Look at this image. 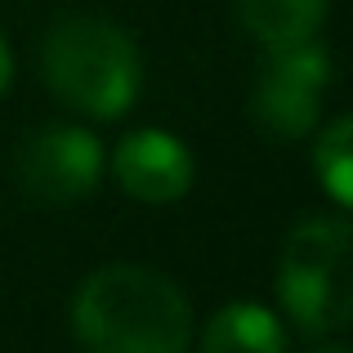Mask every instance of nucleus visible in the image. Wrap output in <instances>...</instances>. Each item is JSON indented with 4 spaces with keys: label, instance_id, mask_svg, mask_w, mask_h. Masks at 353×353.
Segmentation results:
<instances>
[{
    "label": "nucleus",
    "instance_id": "f257e3e1",
    "mask_svg": "<svg viewBox=\"0 0 353 353\" xmlns=\"http://www.w3.org/2000/svg\"><path fill=\"white\" fill-rule=\"evenodd\" d=\"M72 327L85 353H188L192 309L157 268L108 264L81 282Z\"/></svg>",
    "mask_w": 353,
    "mask_h": 353
},
{
    "label": "nucleus",
    "instance_id": "f03ea898",
    "mask_svg": "<svg viewBox=\"0 0 353 353\" xmlns=\"http://www.w3.org/2000/svg\"><path fill=\"white\" fill-rule=\"evenodd\" d=\"M45 77L54 94L77 112L112 121L130 112L139 94V50L121 27L103 18H63L45 36Z\"/></svg>",
    "mask_w": 353,
    "mask_h": 353
},
{
    "label": "nucleus",
    "instance_id": "7ed1b4c3",
    "mask_svg": "<svg viewBox=\"0 0 353 353\" xmlns=\"http://www.w3.org/2000/svg\"><path fill=\"white\" fill-rule=\"evenodd\" d=\"M349 246L353 233L345 219H304L282 246L277 300L309 336H327L349 322Z\"/></svg>",
    "mask_w": 353,
    "mask_h": 353
},
{
    "label": "nucleus",
    "instance_id": "20e7f679",
    "mask_svg": "<svg viewBox=\"0 0 353 353\" xmlns=\"http://www.w3.org/2000/svg\"><path fill=\"white\" fill-rule=\"evenodd\" d=\"M327 85H331V54L318 41L282 45V50H273L268 68L259 72L255 99H250L255 121L273 139L309 134L318 125V108Z\"/></svg>",
    "mask_w": 353,
    "mask_h": 353
},
{
    "label": "nucleus",
    "instance_id": "39448f33",
    "mask_svg": "<svg viewBox=\"0 0 353 353\" xmlns=\"http://www.w3.org/2000/svg\"><path fill=\"white\" fill-rule=\"evenodd\" d=\"M103 174V148L81 125H45L18 152V179L45 206L81 201Z\"/></svg>",
    "mask_w": 353,
    "mask_h": 353
},
{
    "label": "nucleus",
    "instance_id": "423d86ee",
    "mask_svg": "<svg viewBox=\"0 0 353 353\" xmlns=\"http://www.w3.org/2000/svg\"><path fill=\"white\" fill-rule=\"evenodd\" d=\"M112 170L134 201L165 206L192 188V152L165 130H134L117 143Z\"/></svg>",
    "mask_w": 353,
    "mask_h": 353
},
{
    "label": "nucleus",
    "instance_id": "0eeeda50",
    "mask_svg": "<svg viewBox=\"0 0 353 353\" xmlns=\"http://www.w3.org/2000/svg\"><path fill=\"white\" fill-rule=\"evenodd\" d=\"M201 353H286V331L273 309L233 300L210 318Z\"/></svg>",
    "mask_w": 353,
    "mask_h": 353
},
{
    "label": "nucleus",
    "instance_id": "6e6552de",
    "mask_svg": "<svg viewBox=\"0 0 353 353\" xmlns=\"http://www.w3.org/2000/svg\"><path fill=\"white\" fill-rule=\"evenodd\" d=\"M246 32L268 50L313 41L327 18V0H237Z\"/></svg>",
    "mask_w": 353,
    "mask_h": 353
},
{
    "label": "nucleus",
    "instance_id": "1a4fd4ad",
    "mask_svg": "<svg viewBox=\"0 0 353 353\" xmlns=\"http://www.w3.org/2000/svg\"><path fill=\"white\" fill-rule=\"evenodd\" d=\"M313 165H318V179H322V188L331 192V201H336V206H349L353 201V121L349 117L331 121L318 134Z\"/></svg>",
    "mask_w": 353,
    "mask_h": 353
},
{
    "label": "nucleus",
    "instance_id": "9d476101",
    "mask_svg": "<svg viewBox=\"0 0 353 353\" xmlns=\"http://www.w3.org/2000/svg\"><path fill=\"white\" fill-rule=\"evenodd\" d=\"M9 81H14V54H9L5 36H0V94L9 90Z\"/></svg>",
    "mask_w": 353,
    "mask_h": 353
},
{
    "label": "nucleus",
    "instance_id": "9b49d317",
    "mask_svg": "<svg viewBox=\"0 0 353 353\" xmlns=\"http://www.w3.org/2000/svg\"><path fill=\"white\" fill-rule=\"evenodd\" d=\"M309 353H349L345 345H318V349H309Z\"/></svg>",
    "mask_w": 353,
    "mask_h": 353
}]
</instances>
